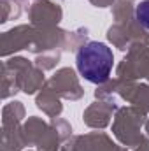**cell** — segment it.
I'll return each mask as SVG.
<instances>
[{
    "label": "cell",
    "instance_id": "1",
    "mask_svg": "<svg viewBox=\"0 0 149 151\" xmlns=\"http://www.w3.org/2000/svg\"><path fill=\"white\" fill-rule=\"evenodd\" d=\"M75 65L79 74L93 84H102L109 79L114 65L111 47L98 40H90L79 47L75 55Z\"/></svg>",
    "mask_w": 149,
    "mask_h": 151
},
{
    "label": "cell",
    "instance_id": "2",
    "mask_svg": "<svg viewBox=\"0 0 149 151\" xmlns=\"http://www.w3.org/2000/svg\"><path fill=\"white\" fill-rule=\"evenodd\" d=\"M135 18H137V21L146 30H149V0H142V2L137 4V7H135Z\"/></svg>",
    "mask_w": 149,
    "mask_h": 151
}]
</instances>
